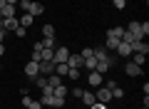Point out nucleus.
<instances>
[{
    "instance_id": "obj_1",
    "label": "nucleus",
    "mask_w": 149,
    "mask_h": 109,
    "mask_svg": "<svg viewBox=\"0 0 149 109\" xmlns=\"http://www.w3.org/2000/svg\"><path fill=\"white\" fill-rule=\"evenodd\" d=\"M67 57H70V50L65 45H57L52 50V62L55 65H62V62H67Z\"/></svg>"
},
{
    "instance_id": "obj_2",
    "label": "nucleus",
    "mask_w": 149,
    "mask_h": 109,
    "mask_svg": "<svg viewBox=\"0 0 149 109\" xmlns=\"http://www.w3.org/2000/svg\"><path fill=\"white\" fill-rule=\"evenodd\" d=\"M95 99H97V102H102V104H109V102H112V92L104 87V84H102V87H97Z\"/></svg>"
},
{
    "instance_id": "obj_3",
    "label": "nucleus",
    "mask_w": 149,
    "mask_h": 109,
    "mask_svg": "<svg viewBox=\"0 0 149 109\" xmlns=\"http://www.w3.org/2000/svg\"><path fill=\"white\" fill-rule=\"evenodd\" d=\"M87 82H90V87H102V84H104V74H100V72H95V69H92L90 74H87Z\"/></svg>"
},
{
    "instance_id": "obj_4",
    "label": "nucleus",
    "mask_w": 149,
    "mask_h": 109,
    "mask_svg": "<svg viewBox=\"0 0 149 109\" xmlns=\"http://www.w3.org/2000/svg\"><path fill=\"white\" fill-rule=\"evenodd\" d=\"M25 74H27L30 79L40 77V65H37V62H32V60H27V62H25Z\"/></svg>"
},
{
    "instance_id": "obj_5",
    "label": "nucleus",
    "mask_w": 149,
    "mask_h": 109,
    "mask_svg": "<svg viewBox=\"0 0 149 109\" xmlns=\"http://www.w3.org/2000/svg\"><path fill=\"white\" fill-rule=\"evenodd\" d=\"M17 27H20L17 17H3V30H5V32H15Z\"/></svg>"
},
{
    "instance_id": "obj_6",
    "label": "nucleus",
    "mask_w": 149,
    "mask_h": 109,
    "mask_svg": "<svg viewBox=\"0 0 149 109\" xmlns=\"http://www.w3.org/2000/svg\"><path fill=\"white\" fill-rule=\"evenodd\" d=\"M114 52H117L119 57H132V45L119 40V45H117V50H114Z\"/></svg>"
},
{
    "instance_id": "obj_7",
    "label": "nucleus",
    "mask_w": 149,
    "mask_h": 109,
    "mask_svg": "<svg viewBox=\"0 0 149 109\" xmlns=\"http://www.w3.org/2000/svg\"><path fill=\"white\" fill-rule=\"evenodd\" d=\"M127 32H132L134 37H137V40H144V32H142V22H129V27H127Z\"/></svg>"
},
{
    "instance_id": "obj_8",
    "label": "nucleus",
    "mask_w": 149,
    "mask_h": 109,
    "mask_svg": "<svg viewBox=\"0 0 149 109\" xmlns=\"http://www.w3.org/2000/svg\"><path fill=\"white\" fill-rule=\"evenodd\" d=\"M82 55H70L67 57V67H72V69H82Z\"/></svg>"
},
{
    "instance_id": "obj_9",
    "label": "nucleus",
    "mask_w": 149,
    "mask_h": 109,
    "mask_svg": "<svg viewBox=\"0 0 149 109\" xmlns=\"http://www.w3.org/2000/svg\"><path fill=\"white\" fill-rule=\"evenodd\" d=\"M40 65V74H52L55 72V62L52 60H42V62H37Z\"/></svg>"
},
{
    "instance_id": "obj_10",
    "label": "nucleus",
    "mask_w": 149,
    "mask_h": 109,
    "mask_svg": "<svg viewBox=\"0 0 149 109\" xmlns=\"http://www.w3.org/2000/svg\"><path fill=\"white\" fill-rule=\"evenodd\" d=\"M17 22H20V27H25V30H27V27L35 22V17H32L30 12H22V15H17Z\"/></svg>"
},
{
    "instance_id": "obj_11",
    "label": "nucleus",
    "mask_w": 149,
    "mask_h": 109,
    "mask_svg": "<svg viewBox=\"0 0 149 109\" xmlns=\"http://www.w3.org/2000/svg\"><path fill=\"white\" fill-rule=\"evenodd\" d=\"M124 72H127L129 77H137V74H142V67L134 65V62H127V65H124Z\"/></svg>"
},
{
    "instance_id": "obj_12",
    "label": "nucleus",
    "mask_w": 149,
    "mask_h": 109,
    "mask_svg": "<svg viewBox=\"0 0 149 109\" xmlns=\"http://www.w3.org/2000/svg\"><path fill=\"white\" fill-rule=\"evenodd\" d=\"M42 12H45V5H42V3H32V5H30V15H32V17L42 15Z\"/></svg>"
},
{
    "instance_id": "obj_13",
    "label": "nucleus",
    "mask_w": 149,
    "mask_h": 109,
    "mask_svg": "<svg viewBox=\"0 0 149 109\" xmlns=\"http://www.w3.org/2000/svg\"><path fill=\"white\" fill-rule=\"evenodd\" d=\"M45 79H47V87H57V84H62V77H57V74H47V77H45Z\"/></svg>"
},
{
    "instance_id": "obj_14",
    "label": "nucleus",
    "mask_w": 149,
    "mask_h": 109,
    "mask_svg": "<svg viewBox=\"0 0 149 109\" xmlns=\"http://www.w3.org/2000/svg\"><path fill=\"white\" fill-rule=\"evenodd\" d=\"M52 94H55V97H60V99H65L70 92H67V87H65V84H57V87L52 89Z\"/></svg>"
},
{
    "instance_id": "obj_15",
    "label": "nucleus",
    "mask_w": 149,
    "mask_h": 109,
    "mask_svg": "<svg viewBox=\"0 0 149 109\" xmlns=\"http://www.w3.org/2000/svg\"><path fill=\"white\" fill-rule=\"evenodd\" d=\"M80 99L87 104V107H92V104L97 102V99H95V92H82V97H80Z\"/></svg>"
},
{
    "instance_id": "obj_16",
    "label": "nucleus",
    "mask_w": 149,
    "mask_h": 109,
    "mask_svg": "<svg viewBox=\"0 0 149 109\" xmlns=\"http://www.w3.org/2000/svg\"><path fill=\"white\" fill-rule=\"evenodd\" d=\"M117 45H119L117 37H109V35H107V40H104V50H117Z\"/></svg>"
},
{
    "instance_id": "obj_17",
    "label": "nucleus",
    "mask_w": 149,
    "mask_h": 109,
    "mask_svg": "<svg viewBox=\"0 0 149 109\" xmlns=\"http://www.w3.org/2000/svg\"><path fill=\"white\" fill-rule=\"evenodd\" d=\"M132 62L139 65V67H144V62H147V55H139V52H132Z\"/></svg>"
},
{
    "instance_id": "obj_18",
    "label": "nucleus",
    "mask_w": 149,
    "mask_h": 109,
    "mask_svg": "<svg viewBox=\"0 0 149 109\" xmlns=\"http://www.w3.org/2000/svg\"><path fill=\"white\" fill-rule=\"evenodd\" d=\"M107 35H109V37H117V40H122L124 27H112V30H107Z\"/></svg>"
},
{
    "instance_id": "obj_19",
    "label": "nucleus",
    "mask_w": 149,
    "mask_h": 109,
    "mask_svg": "<svg viewBox=\"0 0 149 109\" xmlns=\"http://www.w3.org/2000/svg\"><path fill=\"white\" fill-rule=\"evenodd\" d=\"M107 69H109V62H107V60H100V62H97V67H95V72H100V74H104Z\"/></svg>"
},
{
    "instance_id": "obj_20",
    "label": "nucleus",
    "mask_w": 149,
    "mask_h": 109,
    "mask_svg": "<svg viewBox=\"0 0 149 109\" xmlns=\"http://www.w3.org/2000/svg\"><path fill=\"white\" fill-rule=\"evenodd\" d=\"M42 47H45V50H55V47H57L55 37H45V40H42Z\"/></svg>"
},
{
    "instance_id": "obj_21",
    "label": "nucleus",
    "mask_w": 149,
    "mask_h": 109,
    "mask_svg": "<svg viewBox=\"0 0 149 109\" xmlns=\"http://www.w3.org/2000/svg\"><path fill=\"white\" fill-rule=\"evenodd\" d=\"M112 99H124V89L119 87V84H117L114 89H112Z\"/></svg>"
},
{
    "instance_id": "obj_22",
    "label": "nucleus",
    "mask_w": 149,
    "mask_h": 109,
    "mask_svg": "<svg viewBox=\"0 0 149 109\" xmlns=\"http://www.w3.org/2000/svg\"><path fill=\"white\" fill-rule=\"evenodd\" d=\"M82 65H85V67H87V69L92 72V69L97 67V60H95V57H85V62H82Z\"/></svg>"
},
{
    "instance_id": "obj_23",
    "label": "nucleus",
    "mask_w": 149,
    "mask_h": 109,
    "mask_svg": "<svg viewBox=\"0 0 149 109\" xmlns=\"http://www.w3.org/2000/svg\"><path fill=\"white\" fill-rule=\"evenodd\" d=\"M42 35L45 37H55V27L52 25H42Z\"/></svg>"
},
{
    "instance_id": "obj_24",
    "label": "nucleus",
    "mask_w": 149,
    "mask_h": 109,
    "mask_svg": "<svg viewBox=\"0 0 149 109\" xmlns=\"http://www.w3.org/2000/svg\"><path fill=\"white\" fill-rule=\"evenodd\" d=\"M30 5H32L30 0H20V3H17V8H20L22 12H30Z\"/></svg>"
},
{
    "instance_id": "obj_25",
    "label": "nucleus",
    "mask_w": 149,
    "mask_h": 109,
    "mask_svg": "<svg viewBox=\"0 0 149 109\" xmlns=\"http://www.w3.org/2000/svg\"><path fill=\"white\" fill-rule=\"evenodd\" d=\"M67 77H70V79H80V77H82V69H72V67H70Z\"/></svg>"
},
{
    "instance_id": "obj_26",
    "label": "nucleus",
    "mask_w": 149,
    "mask_h": 109,
    "mask_svg": "<svg viewBox=\"0 0 149 109\" xmlns=\"http://www.w3.org/2000/svg\"><path fill=\"white\" fill-rule=\"evenodd\" d=\"M25 109H42V104L37 102V99H30V102H27V107Z\"/></svg>"
},
{
    "instance_id": "obj_27",
    "label": "nucleus",
    "mask_w": 149,
    "mask_h": 109,
    "mask_svg": "<svg viewBox=\"0 0 149 109\" xmlns=\"http://www.w3.org/2000/svg\"><path fill=\"white\" fill-rule=\"evenodd\" d=\"M112 5L117 8V10H124L127 8V0H112Z\"/></svg>"
},
{
    "instance_id": "obj_28",
    "label": "nucleus",
    "mask_w": 149,
    "mask_h": 109,
    "mask_svg": "<svg viewBox=\"0 0 149 109\" xmlns=\"http://www.w3.org/2000/svg\"><path fill=\"white\" fill-rule=\"evenodd\" d=\"M32 82H35V84H37V87L42 89V87H45V84H47V79H45V77H35V79H32Z\"/></svg>"
},
{
    "instance_id": "obj_29",
    "label": "nucleus",
    "mask_w": 149,
    "mask_h": 109,
    "mask_svg": "<svg viewBox=\"0 0 149 109\" xmlns=\"http://www.w3.org/2000/svg\"><path fill=\"white\" fill-rule=\"evenodd\" d=\"M80 55H82V60H85V57H92V47H85Z\"/></svg>"
},
{
    "instance_id": "obj_30",
    "label": "nucleus",
    "mask_w": 149,
    "mask_h": 109,
    "mask_svg": "<svg viewBox=\"0 0 149 109\" xmlns=\"http://www.w3.org/2000/svg\"><path fill=\"white\" fill-rule=\"evenodd\" d=\"M42 60H52V50H42ZM40 60V62H42Z\"/></svg>"
},
{
    "instance_id": "obj_31",
    "label": "nucleus",
    "mask_w": 149,
    "mask_h": 109,
    "mask_svg": "<svg viewBox=\"0 0 149 109\" xmlns=\"http://www.w3.org/2000/svg\"><path fill=\"white\" fill-rule=\"evenodd\" d=\"M82 92H85V89H80V87H74V89H72V97H77V99H80V97H82Z\"/></svg>"
},
{
    "instance_id": "obj_32",
    "label": "nucleus",
    "mask_w": 149,
    "mask_h": 109,
    "mask_svg": "<svg viewBox=\"0 0 149 109\" xmlns=\"http://www.w3.org/2000/svg\"><path fill=\"white\" fill-rule=\"evenodd\" d=\"M90 109H107V104H102V102H95Z\"/></svg>"
},
{
    "instance_id": "obj_33",
    "label": "nucleus",
    "mask_w": 149,
    "mask_h": 109,
    "mask_svg": "<svg viewBox=\"0 0 149 109\" xmlns=\"http://www.w3.org/2000/svg\"><path fill=\"white\" fill-rule=\"evenodd\" d=\"M104 87H107V89H109V92H112V89L117 87V82H114V79H109V82H107V84H104Z\"/></svg>"
},
{
    "instance_id": "obj_34",
    "label": "nucleus",
    "mask_w": 149,
    "mask_h": 109,
    "mask_svg": "<svg viewBox=\"0 0 149 109\" xmlns=\"http://www.w3.org/2000/svg\"><path fill=\"white\" fill-rule=\"evenodd\" d=\"M5 55V42H0V57Z\"/></svg>"
},
{
    "instance_id": "obj_35",
    "label": "nucleus",
    "mask_w": 149,
    "mask_h": 109,
    "mask_svg": "<svg viewBox=\"0 0 149 109\" xmlns=\"http://www.w3.org/2000/svg\"><path fill=\"white\" fill-rule=\"evenodd\" d=\"M0 42H5V30L0 27Z\"/></svg>"
},
{
    "instance_id": "obj_36",
    "label": "nucleus",
    "mask_w": 149,
    "mask_h": 109,
    "mask_svg": "<svg viewBox=\"0 0 149 109\" xmlns=\"http://www.w3.org/2000/svg\"><path fill=\"white\" fill-rule=\"evenodd\" d=\"M3 8H5V0H0V17H3Z\"/></svg>"
},
{
    "instance_id": "obj_37",
    "label": "nucleus",
    "mask_w": 149,
    "mask_h": 109,
    "mask_svg": "<svg viewBox=\"0 0 149 109\" xmlns=\"http://www.w3.org/2000/svg\"><path fill=\"white\" fill-rule=\"evenodd\" d=\"M8 5H17V3H20V0H5Z\"/></svg>"
},
{
    "instance_id": "obj_38",
    "label": "nucleus",
    "mask_w": 149,
    "mask_h": 109,
    "mask_svg": "<svg viewBox=\"0 0 149 109\" xmlns=\"http://www.w3.org/2000/svg\"><path fill=\"white\" fill-rule=\"evenodd\" d=\"M0 27H3V17H0Z\"/></svg>"
},
{
    "instance_id": "obj_39",
    "label": "nucleus",
    "mask_w": 149,
    "mask_h": 109,
    "mask_svg": "<svg viewBox=\"0 0 149 109\" xmlns=\"http://www.w3.org/2000/svg\"><path fill=\"white\" fill-rule=\"evenodd\" d=\"M0 69H3V62H0Z\"/></svg>"
},
{
    "instance_id": "obj_40",
    "label": "nucleus",
    "mask_w": 149,
    "mask_h": 109,
    "mask_svg": "<svg viewBox=\"0 0 149 109\" xmlns=\"http://www.w3.org/2000/svg\"><path fill=\"white\" fill-rule=\"evenodd\" d=\"M142 109H149V107H142Z\"/></svg>"
}]
</instances>
